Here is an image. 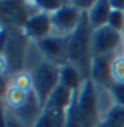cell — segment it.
<instances>
[{
	"instance_id": "6da1fadb",
	"label": "cell",
	"mask_w": 124,
	"mask_h": 127,
	"mask_svg": "<svg viewBox=\"0 0 124 127\" xmlns=\"http://www.w3.org/2000/svg\"><path fill=\"white\" fill-rule=\"evenodd\" d=\"M93 28L88 21V13L82 14L80 24L69 36L68 44V58L72 66H76L83 77V80L90 79L91 63H93V52H91V38Z\"/></svg>"
},
{
	"instance_id": "7a4b0ae2",
	"label": "cell",
	"mask_w": 124,
	"mask_h": 127,
	"mask_svg": "<svg viewBox=\"0 0 124 127\" xmlns=\"http://www.w3.org/2000/svg\"><path fill=\"white\" fill-rule=\"evenodd\" d=\"M32 77H33V93L36 96L39 105L44 108L50 94L60 85V66L44 60L33 67Z\"/></svg>"
},
{
	"instance_id": "3957f363",
	"label": "cell",
	"mask_w": 124,
	"mask_h": 127,
	"mask_svg": "<svg viewBox=\"0 0 124 127\" xmlns=\"http://www.w3.org/2000/svg\"><path fill=\"white\" fill-rule=\"evenodd\" d=\"M79 110H80L83 127H97L99 121V107L96 96V85L91 79L85 80L79 90Z\"/></svg>"
},
{
	"instance_id": "277c9868",
	"label": "cell",
	"mask_w": 124,
	"mask_h": 127,
	"mask_svg": "<svg viewBox=\"0 0 124 127\" xmlns=\"http://www.w3.org/2000/svg\"><path fill=\"white\" fill-rule=\"evenodd\" d=\"M82 14L72 3H64L60 9H57L53 14H50L52 21V35L58 36H71L77 25L80 24Z\"/></svg>"
},
{
	"instance_id": "5b68a950",
	"label": "cell",
	"mask_w": 124,
	"mask_h": 127,
	"mask_svg": "<svg viewBox=\"0 0 124 127\" xmlns=\"http://www.w3.org/2000/svg\"><path fill=\"white\" fill-rule=\"evenodd\" d=\"M68 44H69V36H58V35H49L47 38L36 41V46L42 55L46 57V61L53 63L60 67L69 63Z\"/></svg>"
},
{
	"instance_id": "8992f818",
	"label": "cell",
	"mask_w": 124,
	"mask_h": 127,
	"mask_svg": "<svg viewBox=\"0 0 124 127\" xmlns=\"http://www.w3.org/2000/svg\"><path fill=\"white\" fill-rule=\"evenodd\" d=\"M124 42V36L121 32H116L115 28L110 25H105L99 30L93 32L91 38V52L93 58L107 55V53H113L118 50V47Z\"/></svg>"
},
{
	"instance_id": "52a82bcc",
	"label": "cell",
	"mask_w": 124,
	"mask_h": 127,
	"mask_svg": "<svg viewBox=\"0 0 124 127\" xmlns=\"http://www.w3.org/2000/svg\"><path fill=\"white\" fill-rule=\"evenodd\" d=\"M115 57H116V52L93 58L90 79L94 82V85H99L105 88V90H110L113 86L115 82H113V77H112V64Z\"/></svg>"
},
{
	"instance_id": "ba28073f",
	"label": "cell",
	"mask_w": 124,
	"mask_h": 127,
	"mask_svg": "<svg viewBox=\"0 0 124 127\" xmlns=\"http://www.w3.org/2000/svg\"><path fill=\"white\" fill-rule=\"evenodd\" d=\"M24 33L27 35V38H32L35 41H39L42 38H47L49 35H52V21H50V14L47 13H35L30 14L28 21L24 25Z\"/></svg>"
},
{
	"instance_id": "9c48e42d",
	"label": "cell",
	"mask_w": 124,
	"mask_h": 127,
	"mask_svg": "<svg viewBox=\"0 0 124 127\" xmlns=\"http://www.w3.org/2000/svg\"><path fill=\"white\" fill-rule=\"evenodd\" d=\"M2 6V24L5 25H11L17 28H24L25 22L28 21V14H27V3L22 2H0Z\"/></svg>"
},
{
	"instance_id": "30bf717a",
	"label": "cell",
	"mask_w": 124,
	"mask_h": 127,
	"mask_svg": "<svg viewBox=\"0 0 124 127\" xmlns=\"http://www.w3.org/2000/svg\"><path fill=\"white\" fill-rule=\"evenodd\" d=\"M112 5L107 0H96L93 8L88 11V21L93 30H99V28L108 25V19L112 14Z\"/></svg>"
},
{
	"instance_id": "8fae6325",
	"label": "cell",
	"mask_w": 124,
	"mask_h": 127,
	"mask_svg": "<svg viewBox=\"0 0 124 127\" xmlns=\"http://www.w3.org/2000/svg\"><path fill=\"white\" fill-rule=\"evenodd\" d=\"M74 97V91H71L69 88L63 86L61 83L55 88V91L50 94L47 104L44 105V108H52V110H60V111H66L68 107L71 105V100ZM42 108V110H44Z\"/></svg>"
},
{
	"instance_id": "7c38bea8",
	"label": "cell",
	"mask_w": 124,
	"mask_h": 127,
	"mask_svg": "<svg viewBox=\"0 0 124 127\" xmlns=\"http://www.w3.org/2000/svg\"><path fill=\"white\" fill-rule=\"evenodd\" d=\"M83 82L85 80H83L80 71L76 66H72L71 63H68V64L60 67V83L63 86L69 88L71 91H79Z\"/></svg>"
},
{
	"instance_id": "4fadbf2b",
	"label": "cell",
	"mask_w": 124,
	"mask_h": 127,
	"mask_svg": "<svg viewBox=\"0 0 124 127\" xmlns=\"http://www.w3.org/2000/svg\"><path fill=\"white\" fill-rule=\"evenodd\" d=\"M64 118H66V111L44 108L35 127H64Z\"/></svg>"
},
{
	"instance_id": "5bb4252c",
	"label": "cell",
	"mask_w": 124,
	"mask_h": 127,
	"mask_svg": "<svg viewBox=\"0 0 124 127\" xmlns=\"http://www.w3.org/2000/svg\"><path fill=\"white\" fill-rule=\"evenodd\" d=\"M28 94H30V93H25V91L19 90L16 86L9 85L8 90L5 91L3 97H5V102H6L9 110H17V108H21V107L25 105V102L28 100Z\"/></svg>"
},
{
	"instance_id": "9a60e30c",
	"label": "cell",
	"mask_w": 124,
	"mask_h": 127,
	"mask_svg": "<svg viewBox=\"0 0 124 127\" xmlns=\"http://www.w3.org/2000/svg\"><path fill=\"white\" fill-rule=\"evenodd\" d=\"M11 85L19 88V90H22V91H25V93H32L33 91V77L30 72L21 71V72L13 75Z\"/></svg>"
},
{
	"instance_id": "2e32d148",
	"label": "cell",
	"mask_w": 124,
	"mask_h": 127,
	"mask_svg": "<svg viewBox=\"0 0 124 127\" xmlns=\"http://www.w3.org/2000/svg\"><path fill=\"white\" fill-rule=\"evenodd\" d=\"M66 2H61V0H36V2H32L33 6H36L38 11L41 13H47V14H53L57 9H60Z\"/></svg>"
},
{
	"instance_id": "e0dca14e",
	"label": "cell",
	"mask_w": 124,
	"mask_h": 127,
	"mask_svg": "<svg viewBox=\"0 0 124 127\" xmlns=\"http://www.w3.org/2000/svg\"><path fill=\"white\" fill-rule=\"evenodd\" d=\"M112 77L115 83H124V53H116L112 64Z\"/></svg>"
},
{
	"instance_id": "ac0fdd59",
	"label": "cell",
	"mask_w": 124,
	"mask_h": 127,
	"mask_svg": "<svg viewBox=\"0 0 124 127\" xmlns=\"http://www.w3.org/2000/svg\"><path fill=\"white\" fill-rule=\"evenodd\" d=\"M108 25L115 28L116 32L124 33V13L118 11V9H112L110 19H108Z\"/></svg>"
},
{
	"instance_id": "d6986e66",
	"label": "cell",
	"mask_w": 124,
	"mask_h": 127,
	"mask_svg": "<svg viewBox=\"0 0 124 127\" xmlns=\"http://www.w3.org/2000/svg\"><path fill=\"white\" fill-rule=\"evenodd\" d=\"M108 93L112 94L116 105L124 107V83H113V86L108 90Z\"/></svg>"
},
{
	"instance_id": "ffe728a7",
	"label": "cell",
	"mask_w": 124,
	"mask_h": 127,
	"mask_svg": "<svg viewBox=\"0 0 124 127\" xmlns=\"http://www.w3.org/2000/svg\"><path fill=\"white\" fill-rule=\"evenodd\" d=\"M71 3H72L80 13H88V11L93 8V5H94L93 0H74V2H71Z\"/></svg>"
},
{
	"instance_id": "44dd1931",
	"label": "cell",
	"mask_w": 124,
	"mask_h": 127,
	"mask_svg": "<svg viewBox=\"0 0 124 127\" xmlns=\"http://www.w3.org/2000/svg\"><path fill=\"white\" fill-rule=\"evenodd\" d=\"M5 127H24V126L19 123V121L16 119V116L6 108L5 110Z\"/></svg>"
},
{
	"instance_id": "7402d4cb",
	"label": "cell",
	"mask_w": 124,
	"mask_h": 127,
	"mask_svg": "<svg viewBox=\"0 0 124 127\" xmlns=\"http://www.w3.org/2000/svg\"><path fill=\"white\" fill-rule=\"evenodd\" d=\"M110 5L113 9H118V11L124 13V0H113V2H110Z\"/></svg>"
}]
</instances>
